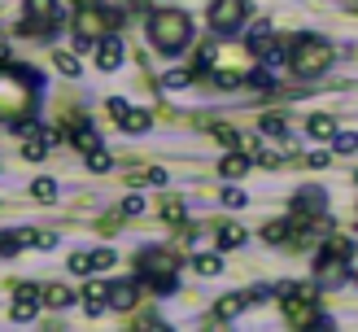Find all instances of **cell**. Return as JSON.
Instances as JSON below:
<instances>
[{"label": "cell", "mask_w": 358, "mask_h": 332, "mask_svg": "<svg viewBox=\"0 0 358 332\" xmlns=\"http://www.w3.org/2000/svg\"><path fill=\"white\" fill-rule=\"evenodd\" d=\"M127 110H131V105L122 101V96H110V118H114V122H122V118H127Z\"/></svg>", "instance_id": "cell-44"}, {"label": "cell", "mask_w": 358, "mask_h": 332, "mask_svg": "<svg viewBox=\"0 0 358 332\" xmlns=\"http://www.w3.org/2000/svg\"><path fill=\"white\" fill-rule=\"evenodd\" d=\"M70 271H75V275L92 271V258H87V254H75V258H70Z\"/></svg>", "instance_id": "cell-46"}, {"label": "cell", "mask_w": 358, "mask_h": 332, "mask_svg": "<svg viewBox=\"0 0 358 332\" xmlns=\"http://www.w3.org/2000/svg\"><path fill=\"white\" fill-rule=\"evenodd\" d=\"M214 62H219V44L210 40V44H201V48H196V66H192V70H196V75H210V70H214Z\"/></svg>", "instance_id": "cell-24"}, {"label": "cell", "mask_w": 358, "mask_h": 332, "mask_svg": "<svg viewBox=\"0 0 358 332\" xmlns=\"http://www.w3.org/2000/svg\"><path fill=\"white\" fill-rule=\"evenodd\" d=\"M245 306H249V293H227V297H219L214 310H219V319H236Z\"/></svg>", "instance_id": "cell-19"}, {"label": "cell", "mask_w": 358, "mask_h": 332, "mask_svg": "<svg viewBox=\"0 0 358 332\" xmlns=\"http://www.w3.org/2000/svg\"><path fill=\"white\" fill-rule=\"evenodd\" d=\"M262 62H266V70H280V66H289V48H280V44H271L262 52Z\"/></svg>", "instance_id": "cell-36"}, {"label": "cell", "mask_w": 358, "mask_h": 332, "mask_svg": "<svg viewBox=\"0 0 358 332\" xmlns=\"http://www.w3.org/2000/svg\"><path fill=\"white\" fill-rule=\"evenodd\" d=\"M136 271H140V280H145V275H175L179 271V258L171 250H145V254L136 258Z\"/></svg>", "instance_id": "cell-9"}, {"label": "cell", "mask_w": 358, "mask_h": 332, "mask_svg": "<svg viewBox=\"0 0 358 332\" xmlns=\"http://www.w3.org/2000/svg\"><path fill=\"white\" fill-rule=\"evenodd\" d=\"M284 319L293 328H332L328 315H315L310 302H297V297H284Z\"/></svg>", "instance_id": "cell-10"}, {"label": "cell", "mask_w": 358, "mask_h": 332, "mask_svg": "<svg viewBox=\"0 0 358 332\" xmlns=\"http://www.w3.org/2000/svg\"><path fill=\"white\" fill-rule=\"evenodd\" d=\"M210 79H214V87H236V83H245L241 70H223V66H214V70H210Z\"/></svg>", "instance_id": "cell-31"}, {"label": "cell", "mask_w": 358, "mask_h": 332, "mask_svg": "<svg viewBox=\"0 0 358 332\" xmlns=\"http://www.w3.org/2000/svg\"><path fill=\"white\" fill-rule=\"evenodd\" d=\"M22 245H35V232H31V227H9V232H0V258L17 254Z\"/></svg>", "instance_id": "cell-15"}, {"label": "cell", "mask_w": 358, "mask_h": 332, "mask_svg": "<svg viewBox=\"0 0 358 332\" xmlns=\"http://www.w3.org/2000/svg\"><path fill=\"white\" fill-rule=\"evenodd\" d=\"M40 306H44V289H35V284H17L9 319H13V324H31L35 315H40Z\"/></svg>", "instance_id": "cell-7"}, {"label": "cell", "mask_w": 358, "mask_h": 332, "mask_svg": "<svg viewBox=\"0 0 358 332\" xmlns=\"http://www.w3.org/2000/svg\"><path fill=\"white\" fill-rule=\"evenodd\" d=\"M149 44L157 52H184L192 44V17L184 9H157V13H149Z\"/></svg>", "instance_id": "cell-2"}, {"label": "cell", "mask_w": 358, "mask_h": 332, "mask_svg": "<svg viewBox=\"0 0 358 332\" xmlns=\"http://www.w3.org/2000/svg\"><path fill=\"white\" fill-rule=\"evenodd\" d=\"M324 205H328V192L310 184V188H297V197H293V219H319L324 215Z\"/></svg>", "instance_id": "cell-11"}, {"label": "cell", "mask_w": 358, "mask_h": 332, "mask_svg": "<svg viewBox=\"0 0 358 332\" xmlns=\"http://www.w3.org/2000/svg\"><path fill=\"white\" fill-rule=\"evenodd\" d=\"M354 184H358V171H354Z\"/></svg>", "instance_id": "cell-52"}, {"label": "cell", "mask_w": 358, "mask_h": 332, "mask_svg": "<svg viewBox=\"0 0 358 332\" xmlns=\"http://www.w3.org/2000/svg\"><path fill=\"white\" fill-rule=\"evenodd\" d=\"M83 157H87V171H110V166H114V162H110V153H105L101 145H96L92 153H83Z\"/></svg>", "instance_id": "cell-38"}, {"label": "cell", "mask_w": 358, "mask_h": 332, "mask_svg": "<svg viewBox=\"0 0 358 332\" xmlns=\"http://www.w3.org/2000/svg\"><path fill=\"white\" fill-rule=\"evenodd\" d=\"M92 258V271H110L114 267V250H96V254H87Z\"/></svg>", "instance_id": "cell-42"}, {"label": "cell", "mask_w": 358, "mask_h": 332, "mask_svg": "<svg viewBox=\"0 0 358 332\" xmlns=\"http://www.w3.org/2000/svg\"><path fill=\"white\" fill-rule=\"evenodd\" d=\"M79 302H83L87 315H105V310H110V284H101V280H87L83 293H79Z\"/></svg>", "instance_id": "cell-13"}, {"label": "cell", "mask_w": 358, "mask_h": 332, "mask_svg": "<svg viewBox=\"0 0 358 332\" xmlns=\"http://www.w3.org/2000/svg\"><path fill=\"white\" fill-rule=\"evenodd\" d=\"M306 131H310L315 140H332V136H336V122H332V114H310V118H306Z\"/></svg>", "instance_id": "cell-20"}, {"label": "cell", "mask_w": 358, "mask_h": 332, "mask_svg": "<svg viewBox=\"0 0 358 332\" xmlns=\"http://www.w3.org/2000/svg\"><path fill=\"white\" fill-rule=\"evenodd\" d=\"M345 275H350L345 258H336V254H319V258H315V280H319V289H341Z\"/></svg>", "instance_id": "cell-8"}, {"label": "cell", "mask_w": 358, "mask_h": 332, "mask_svg": "<svg viewBox=\"0 0 358 332\" xmlns=\"http://www.w3.org/2000/svg\"><path fill=\"white\" fill-rule=\"evenodd\" d=\"M245 83L249 87H258V92H275V79H271V70H249V75H245Z\"/></svg>", "instance_id": "cell-30"}, {"label": "cell", "mask_w": 358, "mask_h": 332, "mask_svg": "<svg viewBox=\"0 0 358 332\" xmlns=\"http://www.w3.org/2000/svg\"><path fill=\"white\" fill-rule=\"evenodd\" d=\"M70 302H75V293H70L66 284H48V289H44V306H48V310H66Z\"/></svg>", "instance_id": "cell-21"}, {"label": "cell", "mask_w": 358, "mask_h": 332, "mask_svg": "<svg viewBox=\"0 0 358 332\" xmlns=\"http://www.w3.org/2000/svg\"><path fill=\"white\" fill-rule=\"evenodd\" d=\"M245 13H249L245 0H214V5H210V27L227 35V31H236L245 22Z\"/></svg>", "instance_id": "cell-6"}, {"label": "cell", "mask_w": 358, "mask_h": 332, "mask_svg": "<svg viewBox=\"0 0 358 332\" xmlns=\"http://www.w3.org/2000/svg\"><path fill=\"white\" fill-rule=\"evenodd\" d=\"M145 197H136V192H131V197H122V215H127V219H140V215H145Z\"/></svg>", "instance_id": "cell-39"}, {"label": "cell", "mask_w": 358, "mask_h": 332, "mask_svg": "<svg viewBox=\"0 0 358 332\" xmlns=\"http://www.w3.org/2000/svg\"><path fill=\"white\" fill-rule=\"evenodd\" d=\"M114 22H118V13L101 9V5H83V9L75 13V31L87 35V40H105V35L114 31Z\"/></svg>", "instance_id": "cell-5"}, {"label": "cell", "mask_w": 358, "mask_h": 332, "mask_svg": "<svg viewBox=\"0 0 358 332\" xmlns=\"http://www.w3.org/2000/svg\"><path fill=\"white\" fill-rule=\"evenodd\" d=\"M162 223L184 227V223H188V205H184V201H166V205H162Z\"/></svg>", "instance_id": "cell-29"}, {"label": "cell", "mask_w": 358, "mask_h": 332, "mask_svg": "<svg viewBox=\"0 0 358 332\" xmlns=\"http://www.w3.org/2000/svg\"><path fill=\"white\" fill-rule=\"evenodd\" d=\"M289 232H293V223H289V219H275V223L262 227V240H266V245H284V240H289Z\"/></svg>", "instance_id": "cell-25"}, {"label": "cell", "mask_w": 358, "mask_h": 332, "mask_svg": "<svg viewBox=\"0 0 358 332\" xmlns=\"http://www.w3.org/2000/svg\"><path fill=\"white\" fill-rule=\"evenodd\" d=\"M52 245H57L52 232H35V250H52Z\"/></svg>", "instance_id": "cell-48"}, {"label": "cell", "mask_w": 358, "mask_h": 332, "mask_svg": "<svg viewBox=\"0 0 358 332\" xmlns=\"http://www.w3.org/2000/svg\"><path fill=\"white\" fill-rule=\"evenodd\" d=\"M324 254H336V258H354V240H345V236H328V245H324Z\"/></svg>", "instance_id": "cell-33"}, {"label": "cell", "mask_w": 358, "mask_h": 332, "mask_svg": "<svg viewBox=\"0 0 358 332\" xmlns=\"http://www.w3.org/2000/svg\"><path fill=\"white\" fill-rule=\"evenodd\" d=\"M75 5H79V9H83V5H101V0H75Z\"/></svg>", "instance_id": "cell-50"}, {"label": "cell", "mask_w": 358, "mask_h": 332, "mask_svg": "<svg viewBox=\"0 0 358 332\" xmlns=\"http://www.w3.org/2000/svg\"><path fill=\"white\" fill-rule=\"evenodd\" d=\"M70 140H75V149H79V153H92V149L101 145V136H96L92 122H75V127H70Z\"/></svg>", "instance_id": "cell-17"}, {"label": "cell", "mask_w": 358, "mask_h": 332, "mask_svg": "<svg viewBox=\"0 0 358 332\" xmlns=\"http://www.w3.org/2000/svg\"><path fill=\"white\" fill-rule=\"evenodd\" d=\"M145 284L153 293H175V275H145Z\"/></svg>", "instance_id": "cell-40"}, {"label": "cell", "mask_w": 358, "mask_h": 332, "mask_svg": "<svg viewBox=\"0 0 358 332\" xmlns=\"http://www.w3.org/2000/svg\"><path fill=\"white\" fill-rule=\"evenodd\" d=\"M280 289L275 284H254V289H249V302H266V297H275Z\"/></svg>", "instance_id": "cell-43"}, {"label": "cell", "mask_w": 358, "mask_h": 332, "mask_svg": "<svg viewBox=\"0 0 358 332\" xmlns=\"http://www.w3.org/2000/svg\"><path fill=\"white\" fill-rule=\"evenodd\" d=\"M245 48H249V52H258V57H262V52L271 48V22H254V31L245 35Z\"/></svg>", "instance_id": "cell-18"}, {"label": "cell", "mask_w": 358, "mask_h": 332, "mask_svg": "<svg viewBox=\"0 0 358 332\" xmlns=\"http://www.w3.org/2000/svg\"><path fill=\"white\" fill-rule=\"evenodd\" d=\"M136 284L131 280H114L110 284V310H136Z\"/></svg>", "instance_id": "cell-14"}, {"label": "cell", "mask_w": 358, "mask_h": 332, "mask_svg": "<svg viewBox=\"0 0 358 332\" xmlns=\"http://www.w3.org/2000/svg\"><path fill=\"white\" fill-rule=\"evenodd\" d=\"M31 197H35V201H52V197H57V184H52L48 175H40V180L31 184Z\"/></svg>", "instance_id": "cell-34"}, {"label": "cell", "mask_w": 358, "mask_h": 332, "mask_svg": "<svg viewBox=\"0 0 358 332\" xmlns=\"http://www.w3.org/2000/svg\"><path fill=\"white\" fill-rule=\"evenodd\" d=\"M57 22H62V5H57V0H27V9H22V35L57 31Z\"/></svg>", "instance_id": "cell-4"}, {"label": "cell", "mask_w": 358, "mask_h": 332, "mask_svg": "<svg viewBox=\"0 0 358 332\" xmlns=\"http://www.w3.org/2000/svg\"><path fill=\"white\" fill-rule=\"evenodd\" d=\"M245 245V227L241 223H223L219 227V250H241Z\"/></svg>", "instance_id": "cell-22"}, {"label": "cell", "mask_w": 358, "mask_h": 332, "mask_svg": "<svg viewBox=\"0 0 358 332\" xmlns=\"http://www.w3.org/2000/svg\"><path fill=\"white\" fill-rule=\"evenodd\" d=\"M92 57H96V66L105 70V75H114V70L122 66V57H127V48H122V35H105V40H96V48H92Z\"/></svg>", "instance_id": "cell-12"}, {"label": "cell", "mask_w": 358, "mask_h": 332, "mask_svg": "<svg viewBox=\"0 0 358 332\" xmlns=\"http://www.w3.org/2000/svg\"><path fill=\"white\" fill-rule=\"evenodd\" d=\"M306 162H310V166H328V162H332V153H324V149H315V153L306 157Z\"/></svg>", "instance_id": "cell-49"}, {"label": "cell", "mask_w": 358, "mask_h": 332, "mask_svg": "<svg viewBox=\"0 0 358 332\" xmlns=\"http://www.w3.org/2000/svg\"><path fill=\"white\" fill-rule=\"evenodd\" d=\"M192 75H196V70H166V75H162V87H166V92H175V87H188Z\"/></svg>", "instance_id": "cell-32"}, {"label": "cell", "mask_w": 358, "mask_h": 332, "mask_svg": "<svg viewBox=\"0 0 358 332\" xmlns=\"http://www.w3.org/2000/svg\"><path fill=\"white\" fill-rule=\"evenodd\" d=\"M332 149L336 153H358V131H336L332 136Z\"/></svg>", "instance_id": "cell-35"}, {"label": "cell", "mask_w": 358, "mask_h": 332, "mask_svg": "<svg viewBox=\"0 0 358 332\" xmlns=\"http://www.w3.org/2000/svg\"><path fill=\"white\" fill-rule=\"evenodd\" d=\"M149 122H153V118H149L145 110H127V118H122L118 127H122V131H131V136H140V131H149Z\"/></svg>", "instance_id": "cell-27"}, {"label": "cell", "mask_w": 358, "mask_h": 332, "mask_svg": "<svg viewBox=\"0 0 358 332\" xmlns=\"http://www.w3.org/2000/svg\"><path fill=\"white\" fill-rule=\"evenodd\" d=\"M284 131H289V118L284 114H266L262 118V136H284Z\"/></svg>", "instance_id": "cell-37"}, {"label": "cell", "mask_w": 358, "mask_h": 332, "mask_svg": "<svg viewBox=\"0 0 358 332\" xmlns=\"http://www.w3.org/2000/svg\"><path fill=\"white\" fill-rule=\"evenodd\" d=\"M192 271H196V275H219V271H223V258H219V254H196V258H192Z\"/></svg>", "instance_id": "cell-26"}, {"label": "cell", "mask_w": 358, "mask_h": 332, "mask_svg": "<svg viewBox=\"0 0 358 332\" xmlns=\"http://www.w3.org/2000/svg\"><path fill=\"white\" fill-rule=\"evenodd\" d=\"M35 92H40V79H35L27 66L0 62V122H22V118H31Z\"/></svg>", "instance_id": "cell-1"}, {"label": "cell", "mask_w": 358, "mask_h": 332, "mask_svg": "<svg viewBox=\"0 0 358 332\" xmlns=\"http://www.w3.org/2000/svg\"><path fill=\"white\" fill-rule=\"evenodd\" d=\"M332 62H336V48L324 40V35H297L289 44V70L297 79H319Z\"/></svg>", "instance_id": "cell-3"}, {"label": "cell", "mask_w": 358, "mask_h": 332, "mask_svg": "<svg viewBox=\"0 0 358 332\" xmlns=\"http://www.w3.org/2000/svg\"><path fill=\"white\" fill-rule=\"evenodd\" d=\"M0 62H5V44H0Z\"/></svg>", "instance_id": "cell-51"}, {"label": "cell", "mask_w": 358, "mask_h": 332, "mask_svg": "<svg viewBox=\"0 0 358 332\" xmlns=\"http://www.w3.org/2000/svg\"><path fill=\"white\" fill-rule=\"evenodd\" d=\"M223 205H227V210H241V205H245V192H241V188H227V192H223Z\"/></svg>", "instance_id": "cell-45"}, {"label": "cell", "mask_w": 358, "mask_h": 332, "mask_svg": "<svg viewBox=\"0 0 358 332\" xmlns=\"http://www.w3.org/2000/svg\"><path fill=\"white\" fill-rule=\"evenodd\" d=\"M52 66H57V70H62L66 79H79V70H83L75 52H52Z\"/></svg>", "instance_id": "cell-28"}, {"label": "cell", "mask_w": 358, "mask_h": 332, "mask_svg": "<svg viewBox=\"0 0 358 332\" xmlns=\"http://www.w3.org/2000/svg\"><path fill=\"white\" fill-rule=\"evenodd\" d=\"M210 131H214V140H219L223 149H236V131H231V127H223V122H214Z\"/></svg>", "instance_id": "cell-41"}, {"label": "cell", "mask_w": 358, "mask_h": 332, "mask_svg": "<svg viewBox=\"0 0 358 332\" xmlns=\"http://www.w3.org/2000/svg\"><path fill=\"white\" fill-rule=\"evenodd\" d=\"M254 157H258V162H262L266 171H271V166H280V153H271V149H254Z\"/></svg>", "instance_id": "cell-47"}, {"label": "cell", "mask_w": 358, "mask_h": 332, "mask_svg": "<svg viewBox=\"0 0 358 332\" xmlns=\"http://www.w3.org/2000/svg\"><path fill=\"white\" fill-rule=\"evenodd\" d=\"M219 175H223V180H245V175H249V153L227 149L223 162H219Z\"/></svg>", "instance_id": "cell-16"}, {"label": "cell", "mask_w": 358, "mask_h": 332, "mask_svg": "<svg viewBox=\"0 0 358 332\" xmlns=\"http://www.w3.org/2000/svg\"><path fill=\"white\" fill-rule=\"evenodd\" d=\"M52 145H48V136L40 131V136H27V145H22V157L27 162H44V153H48Z\"/></svg>", "instance_id": "cell-23"}]
</instances>
